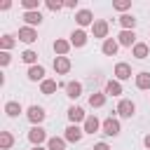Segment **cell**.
<instances>
[{
	"mask_svg": "<svg viewBox=\"0 0 150 150\" xmlns=\"http://www.w3.org/2000/svg\"><path fill=\"white\" fill-rule=\"evenodd\" d=\"M26 117H28V122H30L33 127H40V124L45 122L47 112H45V108H42V105H28V110H26Z\"/></svg>",
	"mask_w": 150,
	"mask_h": 150,
	"instance_id": "6da1fadb",
	"label": "cell"
},
{
	"mask_svg": "<svg viewBox=\"0 0 150 150\" xmlns=\"http://www.w3.org/2000/svg\"><path fill=\"white\" fill-rule=\"evenodd\" d=\"M120 117H124V120H131L134 117V112H136V103L134 101H129V98H122L120 103H117V110H115Z\"/></svg>",
	"mask_w": 150,
	"mask_h": 150,
	"instance_id": "7a4b0ae2",
	"label": "cell"
},
{
	"mask_svg": "<svg viewBox=\"0 0 150 150\" xmlns=\"http://www.w3.org/2000/svg\"><path fill=\"white\" fill-rule=\"evenodd\" d=\"M82 136H84V129H82V127H77V124H68V127H66V131H63V138H66L68 143H80V141H82Z\"/></svg>",
	"mask_w": 150,
	"mask_h": 150,
	"instance_id": "3957f363",
	"label": "cell"
},
{
	"mask_svg": "<svg viewBox=\"0 0 150 150\" xmlns=\"http://www.w3.org/2000/svg\"><path fill=\"white\" fill-rule=\"evenodd\" d=\"M101 129H103V134H105V136H120V131H122V127H120V120H117V117H105Z\"/></svg>",
	"mask_w": 150,
	"mask_h": 150,
	"instance_id": "277c9868",
	"label": "cell"
},
{
	"mask_svg": "<svg viewBox=\"0 0 150 150\" xmlns=\"http://www.w3.org/2000/svg\"><path fill=\"white\" fill-rule=\"evenodd\" d=\"M108 21L105 19H96L94 21V26H91V35L94 38H98V40H108Z\"/></svg>",
	"mask_w": 150,
	"mask_h": 150,
	"instance_id": "5b68a950",
	"label": "cell"
},
{
	"mask_svg": "<svg viewBox=\"0 0 150 150\" xmlns=\"http://www.w3.org/2000/svg\"><path fill=\"white\" fill-rule=\"evenodd\" d=\"M28 141H30L33 145H42V143H47L49 138H47V131H45L42 127H30V131H28Z\"/></svg>",
	"mask_w": 150,
	"mask_h": 150,
	"instance_id": "8992f818",
	"label": "cell"
},
{
	"mask_svg": "<svg viewBox=\"0 0 150 150\" xmlns=\"http://www.w3.org/2000/svg\"><path fill=\"white\" fill-rule=\"evenodd\" d=\"M75 21H77V26L80 28H84V26H94V14L89 12V9H77L75 12Z\"/></svg>",
	"mask_w": 150,
	"mask_h": 150,
	"instance_id": "52a82bcc",
	"label": "cell"
},
{
	"mask_svg": "<svg viewBox=\"0 0 150 150\" xmlns=\"http://www.w3.org/2000/svg\"><path fill=\"white\" fill-rule=\"evenodd\" d=\"M16 38H19L21 42H26V45H33V42L38 40V30H35V28H30V26H21Z\"/></svg>",
	"mask_w": 150,
	"mask_h": 150,
	"instance_id": "ba28073f",
	"label": "cell"
},
{
	"mask_svg": "<svg viewBox=\"0 0 150 150\" xmlns=\"http://www.w3.org/2000/svg\"><path fill=\"white\" fill-rule=\"evenodd\" d=\"M87 40H89V35H87V30H84V28H75V30L70 33V45H73V47H77V49H80V47H84V45H87Z\"/></svg>",
	"mask_w": 150,
	"mask_h": 150,
	"instance_id": "9c48e42d",
	"label": "cell"
},
{
	"mask_svg": "<svg viewBox=\"0 0 150 150\" xmlns=\"http://www.w3.org/2000/svg\"><path fill=\"white\" fill-rule=\"evenodd\" d=\"M68 120H70V124H84V120H87V112L80 108V105H70L68 108Z\"/></svg>",
	"mask_w": 150,
	"mask_h": 150,
	"instance_id": "30bf717a",
	"label": "cell"
},
{
	"mask_svg": "<svg viewBox=\"0 0 150 150\" xmlns=\"http://www.w3.org/2000/svg\"><path fill=\"white\" fill-rule=\"evenodd\" d=\"M117 42H120V47H134L136 45V33L134 30H120V35H117Z\"/></svg>",
	"mask_w": 150,
	"mask_h": 150,
	"instance_id": "8fae6325",
	"label": "cell"
},
{
	"mask_svg": "<svg viewBox=\"0 0 150 150\" xmlns=\"http://www.w3.org/2000/svg\"><path fill=\"white\" fill-rule=\"evenodd\" d=\"M54 70H56V75L70 73V59L68 56H54Z\"/></svg>",
	"mask_w": 150,
	"mask_h": 150,
	"instance_id": "7c38bea8",
	"label": "cell"
},
{
	"mask_svg": "<svg viewBox=\"0 0 150 150\" xmlns=\"http://www.w3.org/2000/svg\"><path fill=\"white\" fill-rule=\"evenodd\" d=\"M129 77H131V66L124 63V61H120V63L115 66V80H117V82H124V80H129Z\"/></svg>",
	"mask_w": 150,
	"mask_h": 150,
	"instance_id": "4fadbf2b",
	"label": "cell"
},
{
	"mask_svg": "<svg viewBox=\"0 0 150 150\" xmlns=\"http://www.w3.org/2000/svg\"><path fill=\"white\" fill-rule=\"evenodd\" d=\"M101 127H103V122H98V117H96V115H87V120H84V124H82L84 134H96Z\"/></svg>",
	"mask_w": 150,
	"mask_h": 150,
	"instance_id": "5bb4252c",
	"label": "cell"
},
{
	"mask_svg": "<svg viewBox=\"0 0 150 150\" xmlns=\"http://www.w3.org/2000/svg\"><path fill=\"white\" fill-rule=\"evenodd\" d=\"M52 47H54V54H56V56H66V54L70 52V47H73V45H70V40H63V38H56Z\"/></svg>",
	"mask_w": 150,
	"mask_h": 150,
	"instance_id": "9a60e30c",
	"label": "cell"
},
{
	"mask_svg": "<svg viewBox=\"0 0 150 150\" xmlns=\"http://www.w3.org/2000/svg\"><path fill=\"white\" fill-rule=\"evenodd\" d=\"M26 75H28L30 82H45V80H47V77H45V66H40V63H38V66H30Z\"/></svg>",
	"mask_w": 150,
	"mask_h": 150,
	"instance_id": "2e32d148",
	"label": "cell"
},
{
	"mask_svg": "<svg viewBox=\"0 0 150 150\" xmlns=\"http://www.w3.org/2000/svg\"><path fill=\"white\" fill-rule=\"evenodd\" d=\"M117 49H120V42H117L115 38H108V40H103V45H101V52H103L105 56H115Z\"/></svg>",
	"mask_w": 150,
	"mask_h": 150,
	"instance_id": "e0dca14e",
	"label": "cell"
},
{
	"mask_svg": "<svg viewBox=\"0 0 150 150\" xmlns=\"http://www.w3.org/2000/svg\"><path fill=\"white\" fill-rule=\"evenodd\" d=\"M66 96H68V98H80V96H82V82L70 80V82L66 84Z\"/></svg>",
	"mask_w": 150,
	"mask_h": 150,
	"instance_id": "ac0fdd59",
	"label": "cell"
},
{
	"mask_svg": "<svg viewBox=\"0 0 150 150\" xmlns=\"http://www.w3.org/2000/svg\"><path fill=\"white\" fill-rule=\"evenodd\" d=\"M23 21H26V26H30V28H35V26H40L42 23V14H40V9L38 12H23V16H21Z\"/></svg>",
	"mask_w": 150,
	"mask_h": 150,
	"instance_id": "d6986e66",
	"label": "cell"
},
{
	"mask_svg": "<svg viewBox=\"0 0 150 150\" xmlns=\"http://www.w3.org/2000/svg\"><path fill=\"white\" fill-rule=\"evenodd\" d=\"M21 112H23V108H21L19 101H7V103H5V115H7V117H19Z\"/></svg>",
	"mask_w": 150,
	"mask_h": 150,
	"instance_id": "ffe728a7",
	"label": "cell"
},
{
	"mask_svg": "<svg viewBox=\"0 0 150 150\" xmlns=\"http://www.w3.org/2000/svg\"><path fill=\"white\" fill-rule=\"evenodd\" d=\"M124 89H122V82L117 80H108L105 82V96H120Z\"/></svg>",
	"mask_w": 150,
	"mask_h": 150,
	"instance_id": "44dd1931",
	"label": "cell"
},
{
	"mask_svg": "<svg viewBox=\"0 0 150 150\" xmlns=\"http://www.w3.org/2000/svg\"><path fill=\"white\" fill-rule=\"evenodd\" d=\"M136 89H150V73L148 70H141V73H136Z\"/></svg>",
	"mask_w": 150,
	"mask_h": 150,
	"instance_id": "7402d4cb",
	"label": "cell"
},
{
	"mask_svg": "<svg viewBox=\"0 0 150 150\" xmlns=\"http://www.w3.org/2000/svg\"><path fill=\"white\" fill-rule=\"evenodd\" d=\"M117 23L122 26V30H134V28H136V19H134V14H122V16L117 19Z\"/></svg>",
	"mask_w": 150,
	"mask_h": 150,
	"instance_id": "603a6c76",
	"label": "cell"
},
{
	"mask_svg": "<svg viewBox=\"0 0 150 150\" xmlns=\"http://www.w3.org/2000/svg\"><path fill=\"white\" fill-rule=\"evenodd\" d=\"M148 52H150V49H148L145 42H136V45L131 47V56H134V59H148Z\"/></svg>",
	"mask_w": 150,
	"mask_h": 150,
	"instance_id": "cb8c5ba5",
	"label": "cell"
},
{
	"mask_svg": "<svg viewBox=\"0 0 150 150\" xmlns=\"http://www.w3.org/2000/svg\"><path fill=\"white\" fill-rule=\"evenodd\" d=\"M56 89H59V82H56V80H49V77H47L45 82H40V91H42L45 96H52Z\"/></svg>",
	"mask_w": 150,
	"mask_h": 150,
	"instance_id": "d4e9b609",
	"label": "cell"
},
{
	"mask_svg": "<svg viewBox=\"0 0 150 150\" xmlns=\"http://www.w3.org/2000/svg\"><path fill=\"white\" fill-rule=\"evenodd\" d=\"M105 98H108L105 91H94V94L89 96V105H91V108H103V105H105Z\"/></svg>",
	"mask_w": 150,
	"mask_h": 150,
	"instance_id": "484cf974",
	"label": "cell"
},
{
	"mask_svg": "<svg viewBox=\"0 0 150 150\" xmlns=\"http://www.w3.org/2000/svg\"><path fill=\"white\" fill-rule=\"evenodd\" d=\"M66 138H61V136H52L49 141H47V150H66Z\"/></svg>",
	"mask_w": 150,
	"mask_h": 150,
	"instance_id": "4316f807",
	"label": "cell"
},
{
	"mask_svg": "<svg viewBox=\"0 0 150 150\" xmlns=\"http://www.w3.org/2000/svg\"><path fill=\"white\" fill-rule=\"evenodd\" d=\"M14 45H16V38H14V35L5 33V35L0 38V49H2V52H9V49H12Z\"/></svg>",
	"mask_w": 150,
	"mask_h": 150,
	"instance_id": "83f0119b",
	"label": "cell"
},
{
	"mask_svg": "<svg viewBox=\"0 0 150 150\" xmlns=\"http://www.w3.org/2000/svg\"><path fill=\"white\" fill-rule=\"evenodd\" d=\"M14 145V136L9 131H0V150H9Z\"/></svg>",
	"mask_w": 150,
	"mask_h": 150,
	"instance_id": "f1b7e54d",
	"label": "cell"
},
{
	"mask_svg": "<svg viewBox=\"0 0 150 150\" xmlns=\"http://www.w3.org/2000/svg\"><path fill=\"white\" fill-rule=\"evenodd\" d=\"M21 61H23V63H28V68H30V66H38V52L26 49V52L21 54Z\"/></svg>",
	"mask_w": 150,
	"mask_h": 150,
	"instance_id": "f546056e",
	"label": "cell"
},
{
	"mask_svg": "<svg viewBox=\"0 0 150 150\" xmlns=\"http://www.w3.org/2000/svg\"><path fill=\"white\" fill-rule=\"evenodd\" d=\"M112 9L127 12V9H131V0H115V2H112Z\"/></svg>",
	"mask_w": 150,
	"mask_h": 150,
	"instance_id": "4dcf8cb0",
	"label": "cell"
},
{
	"mask_svg": "<svg viewBox=\"0 0 150 150\" xmlns=\"http://www.w3.org/2000/svg\"><path fill=\"white\" fill-rule=\"evenodd\" d=\"M45 5H47L49 12H61V9H63V2H61V0H47Z\"/></svg>",
	"mask_w": 150,
	"mask_h": 150,
	"instance_id": "1f68e13d",
	"label": "cell"
},
{
	"mask_svg": "<svg viewBox=\"0 0 150 150\" xmlns=\"http://www.w3.org/2000/svg\"><path fill=\"white\" fill-rule=\"evenodd\" d=\"M9 61H12V56H9V52H0V66L5 68V66H9Z\"/></svg>",
	"mask_w": 150,
	"mask_h": 150,
	"instance_id": "d6a6232c",
	"label": "cell"
},
{
	"mask_svg": "<svg viewBox=\"0 0 150 150\" xmlns=\"http://www.w3.org/2000/svg\"><path fill=\"white\" fill-rule=\"evenodd\" d=\"M63 7H66V9H75V7H77V0H66Z\"/></svg>",
	"mask_w": 150,
	"mask_h": 150,
	"instance_id": "836d02e7",
	"label": "cell"
},
{
	"mask_svg": "<svg viewBox=\"0 0 150 150\" xmlns=\"http://www.w3.org/2000/svg\"><path fill=\"white\" fill-rule=\"evenodd\" d=\"M91 150H110V145H108V143H103V141H101V143H96V145H94V148H91Z\"/></svg>",
	"mask_w": 150,
	"mask_h": 150,
	"instance_id": "e575fe53",
	"label": "cell"
},
{
	"mask_svg": "<svg viewBox=\"0 0 150 150\" xmlns=\"http://www.w3.org/2000/svg\"><path fill=\"white\" fill-rule=\"evenodd\" d=\"M143 145L150 150V134H145V136H143Z\"/></svg>",
	"mask_w": 150,
	"mask_h": 150,
	"instance_id": "d590c367",
	"label": "cell"
},
{
	"mask_svg": "<svg viewBox=\"0 0 150 150\" xmlns=\"http://www.w3.org/2000/svg\"><path fill=\"white\" fill-rule=\"evenodd\" d=\"M9 7H12V2H9V0H5V2L0 5V9H9Z\"/></svg>",
	"mask_w": 150,
	"mask_h": 150,
	"instance_id": "8d00e7d4",
	"label": "cell"
},
{
	"mask_svg": "<svg viewBox=\"0 0 150 150\" xmlns=\"http://www.w3.org/2000/svg\"><path fill=\"white\" fill-rule=\"evenodd\" d=\"M33 150H47V148H42V145H33Z\"/></svg>",
	"mask_w": 150,
	"mask_h": 150,
	"instance_id": "74e56055",
	"label": "cell"
}]
</instances>
